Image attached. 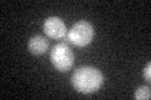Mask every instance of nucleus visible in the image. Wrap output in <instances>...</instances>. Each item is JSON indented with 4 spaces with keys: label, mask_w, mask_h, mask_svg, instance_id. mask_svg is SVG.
Instances as JSON below:
<instances>
[{
    "label": "nucleus",
    "mask_w": 151,
    "mask_h": 100,
    "mask_svg": "<svg viewBox=\"0 0 151 100\" xmlns=\"http://www.w3.org/2000/svg\"><path fill=\"white\" fill-rule=\"evenodd\" d=\"M72 87L81 94H93L103 84V74L94 66H81L70 78Z\"/></svg>",
    "instance_id": "f257e3e1"
},
{
    "label": "nucleus",
    "mask_w": 151,
    "mask_h": 100,
    "mask_svg": "<svg viewBox=\"0 0 151 100\" xmlns=\"http://www.w3.org/2000/svg\"><path fill=\"white\" fill-rule=\"evenodd\" d=\"M94 29L86 20H79L70 28L67 33V40L78 48H84L89 45L93 40Z\"/></svg>",
    "instance_id": "f03ea898"
},
{
    "label": "nucleus",
    "mask_w": 151,
    "mask_h": 100,
    "mask_svg": "<svg viewBox=\"0 0 151 100\" xmlns=\"http://www.w3.org/2000/svg\"><path fill=\"white\" fill-rule=\"evenodd\" d=\"M50 61L54 68L60 73L68 71L74 64L73 51L65 43H59L54 45L50 51Z\"/></svg>",
    "instance_id": "7ed1b4c3"
},
{
    "label": "nucleus",
    "mask_w": 151,
    "mask_h": 100,
    "mask_svg": "<svg viewBox=\"0 0 151 100\" xmlns=\"http://www.w3.org/2000/svg\"><path fill=\"white\" fill-rule=\"evenodd\" d=\"M43 30L47 36L52 38V39H63L67 36V26L65 23L58 16H49L45 19L43 24Z\"/></svg>",
    "instance_id": "20e7f679"
},
{
    "label": "nucleus",
    "mask_w": 151,
    "mask_h": 100,
    "mask_svg": "<svg viewBox=\"0 0 151 100\" xmlns=\"http://www.w3.org/2000/svg\"><path fill=\"white\" fill-rule=\"evenodd\" d=\"M49 46V41L47 38L42 35H34L29 39L28 43V50L33 55H43Z\"/></svg>",
    "instance_id": "39448f33"
},
{
    "label": "nucleus",
    "mask_w": 151,
    "mask_h": 100,
    "mask_svg": "<svg viewBox=\"0 0 151 100\" xmlns=\"http://www.w3.org/2000/svg\"><path fill=\"white\" fill-rule=\"evenodd\" d=\"M151 98V90L150 87H146V85H142V87H139L135 91V99L137 100H145V99H150Z\"/></svg>",
    "instance_id": "423d86ee"
},
{
    "label": "nucleus",
    "mask_w": 151,
    "mask_h": 100,
    "mask_svg": "<svg viewBox=\"0 0 151 100\" xmlns=\"http://www.w3.org/2000/svg\"><path fill=\"white\" fill-rule=\"evenodd\" d=\"M144 78L146 80L151 79V63H147V65L145 66V69H144Z\"/></svg>",
    "instance_id": "0eeeda50"
}]
</instances>
